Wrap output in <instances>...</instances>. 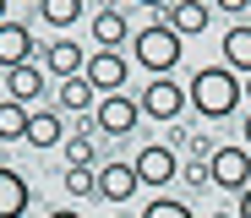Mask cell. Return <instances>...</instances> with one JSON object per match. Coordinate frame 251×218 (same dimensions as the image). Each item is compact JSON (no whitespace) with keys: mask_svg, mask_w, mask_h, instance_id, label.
Instances as JSON below:
<instances>
[{"mask_svg":"<svg viewBox=\"0 0 251 218\" xmlns=\"http://www.w3.org/2000/svg\"><path fill=\"white\" fill-rule=\"evenodd\" d=\"M126 38H131V27H126V17H120L115 6H104V11L93 17V44H99V49H120Z\"/></svg>","mask_w":251,"mask_h":218,"instance_id":"obj_17","label":"cell"},{"mask_svg":"<svg viewBox=\"0 0 251 218\" xmlns=\"http://www.w3.org/2000/svg\"><path fill=\"white\" fill-rule=\"evenodd\" d=\"M180 33L170 27V22H153V27H142L137 33V44H131V55H137V66H148L153 76H170L175 66H180Z\"/></svg>","mask_w":251,"mask_h":218,"instance_id":"obj_2","label":"cell"},{"mask_svg":"<svg viewBox=\"0 0 251 218\" xmlns=\"http://www.w3.org/2000/svg\"><path fill=\"white\" fill-rule=\"evenodd\" d=\"M66 137H71V131L60 125V115H55V109H38V115H27V142H33V147H60Z\"/></svg>","mask_w":251,"mask_h":218,"instance_id":"obj_16","label":"cell"},{"mask_svg":"<svg viewBox=\"0 0 251 218\" xmlns=\"http://www.w3.org/2000/svg\"><path fill=\"white\" fill-rule=\"evenodd\" d=\"M219 11H229V17H240V11H251V0H213Z\"/></svg>","mask_w":251,"mask_h":218,"instance_id":"obj_23","label":"cell"},{"mask_svg":"<svg viewBox=\"0 0 251 218\" xmlns=\"http://www.w3.org/2000/svg\"><path fill=\"white\" fill-rule=\"evenodd\" d=\"M137 186H142V180H137V169H131V164H120V158H109V164L99 169V196H104L109 207H126V202L137 196Z\"/></svg>","mask_w":251,"mask_h":218,"instance_id":"obj_9","label":"cell"},{"mask_svg":"<svg viewBox=\"0 0 251 218\" xmlns=\"http://www.w3.org/2000/svg\"><path fill=\"white\" fill-rule=\"evenodd\" d=\"M33 49H38V38L27 33V22H0V71L33 66Z\"/></svg>","mask_w":251,"mask_h":218,"instance_id":"obj_7","label":"cell"},{"mask_svg":"<svg viewBox=\"0 0 251 218\" xmlns=\"http://www.w3.org/2000/svg\"><path fill=\"white\" fill-rule=\"evenodd\" d=\"M142 218H197L186 202H175V196H153L148 207H142Z\"/></svg>","mask_w":251,"mask_h":218,"instance_id":"obj_22","label":"cell"},{"mask_svg":"<svg viewBox=\"0 0 251 218\" xmlns=\"http://www.w3.org/2000/svg\"><path fill=\"white\" fill-rule=\"evenodd\" d=\"M6 6H11V0H0V22H6Z\"/></svg>","mask_w":251,"mask_h":218,"instance_id":"obj_29","label":"cell"},{"mask_svg":"<svg viewBox=\"0 0 251 218\" xmlns=\"http://www.w3.org/2000/svg\"><path fill=\"white\" fill-rule=\"evenodd\" d=\"M60 153H66V169H93L99 142H93V131H71V137L60 142Z\"/></svg>","mask_w":251,"mask_h":218,"instance_id":"obj_18","label":"cell"},{"mask_svg":"<svg viewBox=\"0 0 251 218\" xmlns=\"http://www.w3.org/2000/svg\"><path fill=\"white\" fill-rule=\"evenodd\" d=\"M137 6H148V11H170L175 0H137Z\"/></svg>","mask_w":251,"mask_h":218,"instance_id":"obj_25","label":"cell"},{"mask_svg":"<svg viewBox=\"0 0 251 218\" xmlns=\"http://www.w3.org/2000/svg\"><path fill=\"white\" fill-rule=\"evenodd\" d=\"M38 17H44L50 27H71L82 17V0H38Z\"/></svg>","mask_w":251,"mask_h":218,"instance_id":"obj_20","label":"cell"},{"mask_svg":"<svg viewBox=\"0 0 251 218\" xmlns=\"http://www.w3.org/2000/svg\"><path fill=\"white\" fill-rule=\"evenodd\" d=\"M27 202H33V186L22 180L11 164H0V218H22Z\"/></svg>","mask_w":251,"mask_h":218,"instance_id":"obj_11","label":"cell"},{"mask_svg":"<svg viewBox=\"0 0 251 218\" xmlns=\"http://www.w3.org/2000/svg\"><path fill=\"white\" fill-rule=\"evenodd\" d=\"M186 87L175 82V76H153L142 93H137V109H142V120H164V125H175L180 115H186Z\"/></svg>","mask_w":251,"mask_h":218,"instance_id":"obj_4","label":"cell"},{"mask_svg":"<svg viewBox=\"0 0 251 218\" xmlns=\"http://www.w3.org/2000/svg\"><path fill=\"white\" fill-rule=\"evenodd\" d=\"M186 98L202 120H229L240 109V76L229 66H202L191 82H186Z\"/></svg>","mask_w":251,"mask_h":218,"instance_id":"obj_1","label":"cell"},{"mask_svg":"<svg viewBox=\"0 0 251 218\" xmlns=\"http://www.w3.org/2000/svg\"><path fill=\"white\" fill-rule=\"evenodd\" d=\"M6 93H11V104H33L38 93H44V66H17V71H6Z\"/></svg>","mask_w":251,"mask_h":218,"instance_id":"obj_15","label":"cell"},{"mask_svg":"<svg viewBox=\"0 0 251 218\" xmlns=\"http://www.w3.org/2000/svg\"><path fill=\"white\" fill-rule=\"evenodd\" d=\"M44 71L50 76H82L88 71V49H82V44H71V38H60V44H44Z\"/></svg>","mask_w":251,"mask_h":218,"instance_id":"obj_10","label":"cell"},{"mask_svg":"<svg viewBox=\"0 0 251 218\" xmlns=\"http://www.w3.org/2000/svg\"><path fill=\"white\" fill-rule=\"evenodd\" d=\"M137 125H142L137 98H126V93H104V98H99V109H93V131H104V137H131Z\"/></svg>","mask_w":251,"mask_h":218,"instance_id":"obj_6","label":"cell"},{"mask_svg":"<svg viewBox=\"0 0 251 218\" xmlns=\"http://www.w3.org/2000/svg\"><path fill=\"white\" fill-rule=\"evenodd\" d=\"M60 186H66L71 202H82V196H99V174H93V169H66Z\"/></svg>","mask_w":251,"mask_h":218,"instance_id":"obj_21","label":"cell"},{"mask_svg":"<svg viewBox=\"0 0 251 218\" xmlns=\"http://www.w3.org/2000/svg\"><path fill=\"white\" fill-rule=\"evenodd\" d=\"M240 93H246V98H251V76H246V82H240Z\"/></svg>","mask_w":251,"mask_h":218,"instance_id":"obj_27","label":"cell"},{"mask_svg":"<svg viewBox=\"0 0 251 218\" xmlns=\"http://www.w3.org/2000/svg\"><path fill=\"white\" fill-rule=\"evenodd\" d=\"M82 76L99 87V98H104V93H120V87H126V55H120V49H93Z\"/></svg>","mask_w":251,"mask_h":218,"instance_id":"obj_8","label":"cell"},{"mask_svg":"<svg viewBox=\"0 0 251 218\" xmlns=\"http://www.w3.org/2000/svg\"><path fill=\"white\" fill-rule=\"evenodd\" d=\"M207 186L240 196V191L251 186V147H246V142H219V153L207 158Z\"/></svg>","mask_w":251,"mask_h":218,"instance_id":"obj_3","label":"cell"},{"mask_svg":"<svg viewBox=\"0 0 251 218\" xmlns=\"http://www.w3.org/2000/svg\"><path fill=\"white\" fill-rule=\"evenodd\" d=\"M55 98H60L66 115H93V109H99V87H93L88 76H66Z\"/></svg>","mask_w":251,"mask_h":218,"instance_id":"obj_12","label":"cell"},{"mask_svg":"<svg viewBox=\"0 0 251 218\" xmlns=\"http://www.w3.org/2000/svg\"><path fill=\"white\" fill-rule=\"evenodd\" d=\"M131 169H137V180H142V186L164 191V186L180 174V158H175V147H170V142H148V147H137Z\"/></svg>","mask_w":251,"mask_h":218,"instance_id":"obj_5","label":"cell"},{"mask_svg":"<svg viewBox=\"0 0 251 218\" xmlns=\"http://www.w3.org/2000/svg\"><path fill=\"white\" fill-rule=\"evenodd\" d=\"M50 218H82V213H76V207H55Z\"/></svg>","mask_w":251,"mask_h":218,"instance_id":"obj_26","label":"cell"},{"mask_svg":"<svg viewBox=\"0 0 251 218\" xmlns=\"http://www.w3.org/2000/svg\"><path fill=\"white\" fill-rule=\"evenodd\" d=\"M22 137H27V109L6 98L0 104V142H22Z\"/></svg>","mask_w":251,"mask_h":218,"instance_id":"obj_19","label":"cell"},{"mask_svg":"<svg viewBox=\"0 0 251 218\" xmlns=\"http://www.w3.org/2000/svg\"><path fill=\"white\" fill-rule=\"evenodd\" d=\"M207 22H213L207 0H175V6H170V27H175L180 38H191V33H207Z\"/></svg>","mask_w":251,"mask_h":218,"instance_id":"obj_13","label":"cell"},{"mask_svg":"<svg viewBox=\"0 0 251 218\" xmlns=\"http://www.w3.org/2000/svg\"><path fill=\"white\" fill-rule=\"evenodd\" d=\"M235 218H251V186L240 191V202H235Z\"/></svg>","mask_w":251,"mask_h":218,"instance_id":"obj_24","label":"cell"},{"mask_svg":"<svg viewBox=\"0 0 251 218\" xmlns=\"http://www.w3.org/2000/svg\"><path fill=\"white\" fill-rule=\"evenodd\" d=\"M224 66L235 76H251V22H235L224 33Z\"/></svg>","mask_w":251,"mask_h":218,"instance_id":"obj_14","label":"cell"},{"mask_svg":"<svg viewBox=\"0 0 251 218\" xmlns=\"http://www.w3.org/2000/svg\"><path fill=\"white\" fill-rule=\"evenodd\" d=\"M246 147H251V115H246Z\"/></svg>","mask_w":251,"mask_h":218,"instance_id":"obj_28","label":"cell"}]
</instances>
